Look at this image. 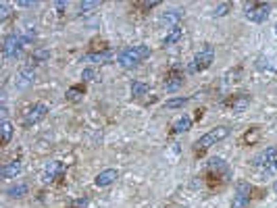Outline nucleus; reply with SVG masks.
I'll return each instance as SVG.
<instances>
[{"label":"nucleus","mask_w":277,"mask_h":208,"mask_svg":"<svg viewBox=\"0 0 277 208\" xmlns=\"http://www.w3.org/2000/svg\"><path fill=\"white\" fill-rule=\"evenodd\" d=\"M84 96H86V85H84V83L71 85V87L67 90V94H65V98H67L69 102H79Z\"/></svg>","instance_id":"obj_15"},{"label":"nucleus","mask_w":277,"mask_h":208,"mask_svg":"<svg viewBox=\"0 0 277 208\" xmlns=\"http://www.w3.org/2000/svg\"><path fill=\"white\" fill-rule=\"evenodd\" d=\"M81 79L84 81H92V79H94V69H84V71H81Z\"/></svg>","instance_id":"obj_31"},{"label":"nucleus","mask_w":277,"mask_h":208,"mask_svg":"<svg viewBox=\"0 0 277 208\" xmlns=\"http://www.w3.org/2000/svg\"><path fill=\"white\" fill-rule=\"evenodd\" d=\"M229 133H232V129L225 127V125H219V127H215V129H211V131H206V133L200 137V140L194 142V152H196V154H204L211 146L223 142Z\"/></svg>","instance_id":"obj_2"},{"label":"nucleus","mask_w":277,"mask_h":208,"mask_svg":"<svg viewBox=\"0 0 277 208\" xmlns=\"http://www.w3.org/2000/svg\"><path fill=\"white\" fill-rule=\"evenodd\" d=\"M163 21H165V23H175V25H177V23L181 21V11H177V9L167 11V13L163 15Z\"/></svg>","instance_id":"obj_25"},{"label":"nucleus","mask_w":277,"mask_h":208,"mask_svg":"<svg viewBox=\"0 0 277 208\" xmlns=\"http://www.w3.org/2000/svg\"><path fill=\"white\" fill-rule=\"evenodd\" d=\"M252 200V186L246 181H238L236 183V196L232 202V208H246Z\"/></svg>","instance_id":"obj_10"},{"label":"nucleus","mask_w":277,"mask_h":208,"mask_svg":"<svg viewBox=\"0 0 277 208\" xmlns=\"http://www.w3.org/2000/svg\"><path fill=\"white\" fill-rule=\"evenodd\" d=\"M34 77H36V71H34L32 67L21 69L19 75H17V85H19V87H27V85L34 81Z\"/></svg>","instance_id":"obj_16"},{"label":"nucleus","mask_w":277,"mask_h":208,"mask_svg":"<svg viewBox=\"0 0 277 208\" xmlns=\"http://www.w3.org/2000/svg\"><path fill=\"white\" fill-rule=\"evenodd\" d=\"M223 106L234 110V112H244L250 106V96L248 94H234V96H227L223 100Z\"/></svg>","instance_id":"obj_11"},{"label":"nucleus","mask_w":277,"mask_h":208,"mask_svg":"<svg viewBox=\"0 0 277 208\" xmlns=\"http://www.w3.org/2000/svg\"><path fill=\"white\" fill-rule=\"evenodd\" d=\"M150 56V48L144 44H137V46H129L125 48L119 56H117V63L123 67V69H131L135 65H140L142 61H146Z\"/></svg>","instance_id":"obj_3"},{"label":"nucleus","mask_w":277,"mask_h":208,"mask_svg":"<svg viewBox=\"0 0 277 208\" xmlns=\"http://www.w3.org/2000/svg\"><path fill=\"white\" fill-rule=\"evenodd\" d=\"M100 7V3H79V15H90V11H96Z\"/></svg>","instance_id":"obj_26"},{"label":"nucleus","mask_w":277,"mask_h":208,"mask_svg":"<svg viewBox=\"0 0 277 208\" xmlns=\"http://www.w3.org/2000/svg\"><path fill=\"white\" fill-rule=\"evenodd\" d=\"M25 194H27V186H25V183H17V186H11L7 190V196H11V198H23Z\"/></svg>","instance_id":"obj_21"},{"label":"nucleus","mask_w":277,"mask_h":208,"mask_svg":"<svg viewBox=\"0 0 277 208\" xmlns=\"http://www.w3.org/2000/svg\"><path fill=\"white\" fill-rule=\"evenodd\" d=\"M269 15H271V5H267V3L246 5V19L252 23H263L269 19Z\"/></svg>","instance_id":"obj_7"},{"label":"nucleus","mask_w":277,"mask_h":208,"mask_svg":"<svg viewBox=\"0 0 277 208\" xmlns=\"http://www.w3.org/2000/svg\"><path fill=\"white\" fill-rule=\"evenodd\" d=\"M273 190H275V194H277V181H275V183H273Z\"/></svg>","instance_id":"obj_34"},{"label":"nucleus","mask_w":277,"mask_h":208,"mask_svg":"<svg viewBox=\"0 0 277 208\" xmlns=\"http://www.w3.org/2000/svg\"><path fill=\"white\" fill-rule=\"evenodd\" d=\"M25 44H27V42H25V38H23L21 34H9V36L5 38V42H3V56H5L7 61L19 56Z\"/></svg>","instance_id":"obj_5"},{"label":"nucleus","mask_w":277,"mask_h":208,"mask_svg":"<svg viewBox=\"0 0 277 208\" xmlns=\"http://www.w3.org/2000/svg\"><path fill=\"white\" fill-rule=\"evenodd\" d=\"M11 137H13V123L5 119L3 121V146H9Z\"/></svg>","instance_id":"obj_24"},{"label":"nucleus","mask_w":277,"mask_h":208,"mask_svg":"<svg viewBox=\"0 0 277 208\" xmlns=\"http://www.w3.org/2000/svg\"><path fill=\"white\" fill-rule=\"evenodd\" d=\"M21 173V160L15 158V160H9V163L3 167V171H0V175H3L5 179H13Z\"/></svg>","instance_id":"obj_14"},{"label":"nucleus","mask_w":277,"mask_h":208,"mask_svg":"<svg viewBox=\"0 0 277 208\" xmlns=\"http://www.w3.org/2000/svg\"><path fill=\"white\" fill-rule=\"evenodd\" d=\"M119 179V171L117 169H104L102 173L96 175L94 183H96V188H108L110 183H115Z\"/></svg>","instance_id":"obj_13"},{"label":"nucleus","mask_w":277,"mask_h":208,"mask_svg":"<svg viewBox=\"0 0 277 208\" xmlns=\"http://www.w3.org/2000/svg\"><path fill=\"white\" fill-rule=\"evenodd\" d=\"M275 34H277V25H275Z\"/></svg>","instance_id":"obj_35"},{"label":"nucleus","mask_w":277,"mask_h":208,"mask_svg":"<svg viewBox=\"0 0 277 208\" xmlns=\"http://www.w3.org/2000/svg\"><path fill=\"white\" fill-rule=\"evenodd\" d=\"M215 61V48L211 44H204V48H200V52L192 58V63L188 65V71L190 73H200V71H206Z\"/></svg>","instance_id":"obj_4"},{"label":"nucleus","mask_w":277,"mask_h":208,"mask_svg":"<svg viewBox=\"0 0 277 208\" xmlns=\"http://www.w3.org/2000/svg\"><path fill=\"white\" fill-rule=\"evenodd\" d=\"M158 5H160L158 0H146V3H135V7H137V9H142V11H150V9L158 7Z\"/></svg>","instance_id":"obj_29"},{"label":"nucleus","mask_w":277,"mask_h":208,"mask_svg":"<svg viewBox=\"0 0 277 208\" xmlns=\"http://www.w3.org/2000/svg\"><path fill=\"white\" fill-rule=\"evenodd\" d=\"M204 177H206V181H209V186L213 188V186H219V183H225L229 177H232V169H229V165L223 158L215 156L206 163Z\"/></svg>","instance_id":"obj_1"},{"label":"nucleus","mask_w":277,"mask_h":208,"mask_svg":"<svg viewBox=\"0 0 277 208\" xmlns=\"http://www.w3.org/2000/svg\"><path fill=\"white\" fill-rule=\"evenodd\" d=\"M181 36H183V29L177 25V27H173L165 38H163V46H165V48H167V46H173L175 42H179L181 40Z\"/></svg>","instance_id":"obj_19"},{"label":"nucleus","mask_w":277,"mask_h":208,"mask_svg":"<svg viewBox=\"0 0 277 208\" xmlns=\"http://www.w3.org/2000/svg\"><path fill=\"white\" fill-rule=\"evenodd\" d=\"M163 85H165V90H167V92H177V90L183 85V71H181L179 67H173L171 71L165 75Z\"/></svg>","instance_id":"obj_12"},{"label":"nucleus","mask_w":277,"mask_h":208,"mask_svg":"<svg viewBox=\"0 0 277 208\" xmlns=\"http://www.w3.org/2000/svg\"><path fill=\"white\" fill-rule=\"evenodd\" d=\"M110 56H113V52L106 48L102 52H88L81 58V63H106V61H110Z\"/></svg>","instance_id":"obj_17"},{"label":"nucleus","mask_w":277,"mask_h":208,"mask_svg":"<svg viewBox=\"0 0 277 208\" xmlns=\"http://www.w3.org/2000/svg\"><path fill=\"white\" fill-rule=\"evenodd\" d=\"M17 7H34V3H25V0H23V3H17Z\"/></svg>","instance_id":"obj_33"},{"label":"nucleus","mask_w":277,"mask_h":208,"mask_svg":"<svg viewBox=\"0 0 277 208\" xmlns=\"http://www.w3.org/2000/svg\"><path fill=\"white\" fill-rule=\"evenodd\" d=\"M192 100V96H179V98H169L165 102V108H179V106H186Z\"/></svg>","instance_id":"obj_22"},{"label":"nucleus","mask_w":277,"mask_h":208,"mask_svg":"<svg viewBox=\"0 0 277 208\" xmlns=\"http://www.w3.org/2000/svg\"><path fill=\"white\" fill-rule=\"evenodd\" d=\"M65 173H67L65 163H61V160H50V163L44 167L42 181H44V183H54V181L63 179V177H65Z\"/></svg>","instance_id":"obj_9"},{"label":"nucleus","mask_w":277,"mask_h":208,"mask_svg":"<svg viewBox=\"0 0 277 208\" xmlns=\"http://www.w3.org/2000/svg\"><path fill=\"white\" fill-rule=\"evenodd\" d=\"M11 17V5L9 3H0V23H5Z\"/></svg>","instance_id":"obj_27"},{"label":"nucleus","mask_w":277,"mask_h":208,"mask_svg":"<svg viewBox=\"0 0 277 208\" xmlns=\"http://www.w3.org/2000/svg\"><path fill=\"white\" fill-rule=\"evenodd\" d=\"M48 58H50V50H48V48H40V50H36V52L32 54V63H34V65L46 63Z\"/></svg>","instance_id":"obj_23"},{"label":"nucleus","mask_w":277,"mask_h":208,"mask_svg":"<svg viewBox=\"0 0 277 208\" xmlns=\"http://www.w3.org/2000/svg\"><path fill=\"white\" fill-rule=\"evenodd\" d=\"M86 206H88V198H77V200L71 202L69 208H86Z\"/></svg>","instance_id":"obj_30"},{"label":"nucleus","mask_w":277,"mask_h":208,"mask_svg":"<svg viewBox=\"0 0 277 208\" xmlns=\"http://www.w3.org/2000/svg\"><path fill=\"white\" fill-rule=\"evenodd\" d=\"M202 117H204V108H198V110H196V119L200 121Z\"/></svg>","instance_id":"obj_32"},{"label":"nucleus","mask_w":277,"mask_h":208,"mask_svg":"<svg viewBox=\"0 0 277 208\" xmlns=\"http://www.w3.org/2000/svg\"><path fill=\"white\" fill-rule=\"evenodd\" d=\"M46 114H48V106H46L44 102H36L32 104L25 112H23V127H32L36 123H40Z\"/></svg>","instance_id":"obj_6"},{"label":"nucleus","mask_w":277,"mask_h":208,"mask_svg":"<svg viewBox=\"0 0 277 208\" xmlns=\"http://www.w3.org/2000/svg\"><path fill=\"white\" fill-rule=\"evenodd\" d=\"M146 94H148V83H144V81H133L131 83V96L133 98H142Z\"/></svg>","instance_id":"obj_20"},{"label":"nucleus","mask_w":277,"mask_h":208,"mask_svg":"<svg viewBox=\"0 0 277 208\" xmlns=\"http://www.w3.org/2000/svg\"><path fill=\"white\" fill-rule=\"evenodd\" d=\"M275 163H277V146H269V148H265L263 152H259L255 156V163H252V165H255L257 169H263L267 173L269 169L275 167Z\"/></svg>","instance_id":"obj_8"},{"label":"nucleus","mask_w":277,"mask_h":208,"mask_svg":"<svg viewBox=\"0 0 277 208\" xmlns=\"http://www.w3.org/2000/svg\"><path fill=\"white\" fill-rule=\"evenodd\" d=\"M229 11H232V5H229V3H221V5L215 9V13H213V15H215V17H225Z\"/></svg>","instance_id":"obj_28"},{"label":"nucleus","mask_w":277,"mask_h":208,"mask_svg":"<svg viewBox=\"0 0 277 208\" xmlns=\"http://www.w3.org/2000/svg\"><path fill=\"white\" fill-rule=\"evenodd\" d=\"M190 127H192V119L188 114H181L179 119H175L171 129H173V133H186V131H190Z\"/></svg>","instance_id":"obj_18"}]
</instances>
